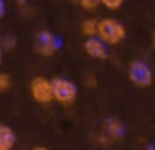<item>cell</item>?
Instances as JSON below:
<instances>
[{
    "mask_svg": "<svg viewBox=\"0 0 155 150\" xmlns=\"http://www.w3.org/2000/svg\"><path fill=\"white\" fill-rule=\"evenodd\" d=\"M4 45H2V42H0V65H2V60H4Z\"/></svg>",
    "mask_w": 155,
    "mask_h": 150,
    "instance_id": "2e32d148",
    "label": "cell"
},
{
    "mask_svg": "<svg viewBox=\"0 0 155 150\" xmlns=\"http://www.w3.org/2000/svg\"><path fill=\"white\" fill-rule=\"evenodd\" d=\"M127 75L137 88H148L153 83V72L143 60H132L128 63Z\"/></svg>",
    "mask_w": 155,
    "mask_h": 150,
    "instance_id": "5b68a950",
    "label": "cell"
},
{
    "mask_svg": "<svg viewBox=\"0 0 155 150\" xmlns=\"http://www.w3.org/2000/svg\"><path fill=\"white\" fill-rule=\"evenodd\" d=\"M4 15H5V3L0 0V18H4Z\"/></svg>",
    "mask_w": 155,
    "mask_h": 150,
    "instance_id": "9a60e30c",
    "label": "cell"
},
{
    "mask_svg": "<svg viewBox=\"0 0 155 150\" xmlns=\"http://www.w3.org/2000/svg\"><path fill=\"white\" fill-rule=\"evenodd\" d=\"M30 150H50V148H47V147H44V145H37V147H32Z\"/></svg>",
    "mask_w": 155,
    "mask_h": 150,
    "instance_id": "e0dca14e",
    "label": "cell"
},
{
    "mask_svg": "<svg viewBox=\"0 0 155 150\" xmlns=\"http://www.w3.org/2000/svg\"><path fill=\"white\" fill-rule=\"evenodd\" d=\"M97 37L102 38L107 45L115 47L118 43H122L127 37V28L125 25L117 18H102L98 20V32Z\"/></svg>",
    "mask_w": 155,
    "mask_h": 150,
    "instance_id": "6da1fadb",
    "label": "cell"
},
{
    "mask_svg": "<svg viewBox=\"0 0 155 150\" xmlns=\"http://www.w3.org/2000/svg\"><path fill=\"white\" fill-rule=\"evenodd\" d=\"M78 5L84 10H87V12H94V10H97L102 5V0H80Z\"/></svg>",
    "mask_w": 155,
    "mask_h": 150,
    "instance_id": "8fae6325",
    "label": "cell"
},
{
    "mask_svg": "<svg viewBox=\"0 0 155 150\" xmlns=\"http://www.w3.org/2000/svg\"><path fill=\"white\" fill-rule=\"evenodd\" d=\"M34 50L37 55L50 58L60 50V38L50 30H38L34 35Z\"/></svg>",
    "mask_w": 155,
    "mask_h": 150,
    "instance_id": "3957f363",
    "label": "cell"
},
{
    "mask_svg": "<svg viewBox=\"0 0 155 150\" xmlns=\"http://www.w3.org/2000/svg\"><path fill=\"white\" fill-rule=\"evenodd\" d=\"M68 2H72V3H78L80 0H68Z\"/></svg>",
    "mask_w": 155,
    "mask_h": 150,
    "instance_id": "d6986e66",
    "label": "cell"
},
{
    "mask_svg": "<svg viewBox=\"0 0 155 150\" xmlns=\"http://www.w3.org/2000/svg\"><path fill=\"white\" fill-rule=\"evenodd\" d=\"M80 32L84 33L87 38H90V37H97L98 20H95V18H85L84 22L80 23Z\"/></svg>",
    "mask_w": 155,
    "mask_h": 150,
    "instance_id": "9c48e42d",
    "label": "cell"
},
{
    "mask_svg": "<svg viewBox=\"0 0 155 150\" xmlns=\"http://www.w3.org/2000/svg\"><path fill=\"white\" fill-rule=\"evenodd\" d=\"M102 132H104L102 138L108 140V142H114V140H120V137L124 135L125 128H124V123H122L120 120L112 117V118H107L104 122Z\"/></svg>",
    "mask_w": 155,
    "mask_h": 150,
    "instance_id": "52a82bcc",
    "label": "cell"
},
{
    "mask_svg": "<svg viewBox=\"0 0 155 150\" xmlns=\"http://www.w3.org/2000/svg\"><path fill=\"white\" fill-rule=\"evenodd\" d=\"M28 92H30L32 100L38 105H50V103L55 102L52 78H47V77L42 75L34 77L28 83Z\"/></svg>",
    "mask_w": 155,
    "mask_h": 150,
    "instance_id": "7a4b0ae2",
    "label": "cell"
},
{
    "mask_svg": "<svg viewBox=\"0 0 155 150\" xmlns=\"http://www.w3.org/2000/svg\"><path fill=\"white\" fill-rule=\"evenodd\" d=\"M124 2L125 0H102V5H104L107 10L115 12V10H118L122 5H124Z\"/></svg>",
    "mask_w": 155,
    "mask_h": 150,
    "instance_id": "7c38bea8",
    "label": "cell"
},
{
    "mask_svg": "<svg viewBox=\"0 0 155 150\" xmlns=\"http://www.w3.org/2000/svg\"><path fill=\"white\" fill-rule=\"evenodd\" d=\"M84 82L87 83V85L90 87V88H94V87L97 85V80H95V77L92 75V73H88V75H85V77H84Z\"/></svg>",
    "mask_w": 155,
    "mask_h": 150,
    "instance_id": "5bb4252c",
    "label": "cell"
},
{
    "mask_svg": "<svg viewBox=\"0 0 155 150\" xmlns=\"http://www.w3.org/2000/svg\"><path fill=\"white\" fill-rule=\"evenodd\" d=\"M152 43H153V47H155V30H153V33H152Z\"/></svg>",
    "mask_w": 155,
    "mask_h": 150,
    "instance_id": "ac0fdd59",
    "label": "cell"
},
{
    "mask_svg": "<svg viewBox=\"0 0 155 150\" xmlns=\"http://www.w3.org/2000/svg\"><path fill=\"white\" fill-rule=\"evenodd\" d=\"M107 43L98 37H90L84 42V50L88 57L95 60H107L108 58V48Z\"/></svg>",
    "mask_w": 155,
    "mask_h": 150,
    "instance_id": "8992f818",
    "label": "cell"
},
{
    "mask_svg": "<svg viewBox=\"0 0 155 150\" xmlns=\"http://www.w3.org/2000/svg\"><path fill=\"white\" fill-rule=\"evenodd\" d=\"M2 45H4L5 50H12L15 45V38H12V37H7V38L2 40Z\"/></svg>",
    "mask_w": 155,
    "mask_h": 150,
    "instance_id": "4fadbf2b",
    "label": "cell"
},
{
    "mask_svg": "<svg viewBox=\"0 0 155 150\" xmlns=\"http://www.w3.org/2000/svg\"><path fill=\"white\" fill-rule=\"evenodd\" d=\"M54 95H55V102L58 105L64 107H70L75 103L78 97V88L72 80L65 78V77H54Z\"/></svg>",
    "mask_w": 155,
    "mask_h": 150,
    "instance_id": "277c9868",
    "label": "cell"
},
{
    "mask_svg": "<svg viewBox=\"0 0 155 150\" xmlns=\"http://www.w3.org/2000/svg\"><path fill=\"white\" fill-rule=\"evenodd\" d=\"M17 143V133L7 123H0V150H14Z\"/></svg>",
    "mask_w": 155,
    "mask_h": 150,
    "instance_id": "ba28073f",
    "label": "cell"
},
{
    "mask_svg": "<svg viewBox=\"0 0 155 150\" xmlns=\"http://www.w3.org/2000/svg\"><path fill=\"white\" fill-rule=\"evenodd\" d=\"M12 87V75L8 72H0V93L8 92Z\"/></svg>",
    "mask_w": 155,
    "mask_h": 150,
    "instance_id": "30bf717a",
    "label": "cell"
}]
</instances>
